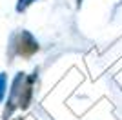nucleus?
<instances>
[{
    "instance_id": "obj_2",
    "label": "nucleus",
    "mask_w": 122,
    "mask_h": 120,
    "mask_svg": "<svg viewBox=\"0 0 122 120\" xmlns=\"http://www.w3.org/2000/svg\"><path fill=\"white\" fill-rule=\"evenodd\" d=\"M35 0H18V5H16V9L18 11H22V9H25L29 4H33Z\"/></svg>"
},
{
    "instance_id": "obj_1",
    "label": "nucleus",
    "mask_w": 122,
    "mask_h": 120,
    "mask_svg": "<svg viewBox=\"0 0 122 120\" xmlns=\"http://www.w3.org/2000/svg\"><path fill=\"white\" fill-rule=\"evenodd\" d=\"M16 49H18V55L22 56H31L38 49V44L35 42V38L27 33V31H22L18 35V44H16Z\"/></svg>"
}]
</instances>
